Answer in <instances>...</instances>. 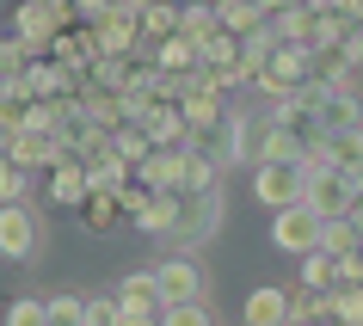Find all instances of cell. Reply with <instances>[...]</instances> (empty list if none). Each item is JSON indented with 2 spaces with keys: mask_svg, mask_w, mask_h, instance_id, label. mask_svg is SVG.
<instances>
[{
  "mask_svg": "<svg viewBox=\"0 0 363 326\" xmlns=\"http://www.w3.org/2000/svg\"><path fill=\"white\" fill-rule=\"evenodd\" d=\"M234 135H240V167H271V160H302L308 167V148L277 123V111H234Z\"/></svg>",
  "mask_w": 363,
  "mask_h": 326,
  "instance_id": "1",
  "label": "cell"
},
{
  "mask_svg": "<svg viewBox=\"0 0 363 326\" xmlns=\"http://www.w3.org/2000/svg\"><path fill=\"white\" fill-rule=\"evenodd\" d=\"M74 25L80 19H74L68 0H19V6H13V38H19L31 56H50L56 38H62V31H74Z\"/></svg>",
  "mask_w": 363,
  "mask_h": 326,
  "instance_id": "2",
  "label": "cell"
},
{
  "mask_svg": "<svg viewBox=\"0 0 363 326\" xmlns=\"http://www.w3.org/2000/svg\"><path fill=\"white\" fill-rule=\"evenodd\" d=\"M308 80H314V56H308V50H296V43H277V56L252 74V93L277 105V99H296Z\"/></svg>",
  "mask_w": 363,
  "mask_h": 326,
  "instance_id": "3",
  "label": "cell"
},
{
  "mask_svg": "<svg viewBox=\"0 0 363 326\" xmlns=\"http://www.w3.org/2000/svg\"><path fill=\"white\" fill-rule=\"evenodd\" d=\"M252 197H259L271 215H284V210H296V203H308V167H302V160H271V167H252Z\"/></svg>",
  "mask_w": 363,
  "mask_h": 326,
  "instance_id": "4",
  "label": "cell"
},
{
  "mask_svg": "<svg viewBox=\"0 0 363 326\" xmlns=\"http://www.w3.org/2000/svg\"><path fill=\"white\" fill-rule=\"evenodd\" d=\"M302 105L314 111L320 135H339V130H363V99L351 93V86H314V80H308V86H302Z\"/></svg>",
  "mask_w": 363,
  "mask_h": 326,
  "instance_id": "5",
  "label": "cell"
},
{
  "mask_svg": "<svg viewBox=\"0 0 363 326\" xmlns=\"http://www.w3.org/2000/svg\"><path fill=\"white\" fill-rule=\"evenodd\" d=\"M43 247V222L31 203H6L0 210V259H13V265H31Z\"/></svg>",
  "mask_w": 363,
  "mask_h": 326,
  "instance_id": "6",
  "label": "cell"
},
{
  "mask_svg": "<svg viewBox=\"0 0 363 326\" xmlns=\"http://www.w3.org/2000/svg\"><path fill=\"white\" fill-rule=\"evenodd\" d=\"M320 215L308 210V203H296V210H284V215H271V247L277 252H289V259H308V252H320Z\"/></svg>",
  "mask_w": 363,
  "mask_h": 326,
  "instance_id": "7",
  "label": "cell"
},
{
  "mask_svg": "<svg viewBox=\"0 0 363 326\" xmlns=\"http://www.w3.org/2000/svg\"><path fill=\"white\" fill-rule=\"evenodd\" d=\"M216 228H222V191H210V197H185L179 228H172V247H179V252H197L203 240H216Z\"/></svg>",
  "mask_w": 363,
  "mask_h": 326,
  "instance_id": "8",
  "label": "cell"
},
{
  "mask_svg": "<svg viewBox=\"0 0 363 326\" xmlns=\"http://www.w3.org/2000/svg\"><path fill=\"white\" fill-rule=\"evenodd\" d=\"M154 283H160V302L167 308H185V302H203V271L191 265V252H172L154 265Z\"/></svg>",
  "mask_w": 363,
  "mask_h": 326,
  "instance_id": "9",
  "label": "cell"
},
{
  "mask_svg": "<svg viewBox=\"0 0 363 326\" xmlns=\"http://www.w3.org/2000/svg\"><path fill=\"white\" fill-rule=\"evenodd\" d=\"M0 154L13 160V167H25V173H38V167H50L56 173L62 167V135H43V130H19L0 142Z\"/></svg>",
  "mask_w": 363,
  "mask_h": 326,
  "instance_id": "10",
  "label": "cell"
},
{
  "mask_svg": "<svg viewBox=\"0 0 363 326\" xmlns=\"http://www.w3.org/2000/svg\"><path fill=\"white\" fill-rule=\"evenodd\" d=\"M308 210L320 215V222H339V215H351V210H357L351 179H345V173H308Z\"/></svg>",
  "mask_w": 363,
  "mask_h": 326,
  "instance_id": "11",
  "label": "cell"
},
{
  "mask_svg": "<svg viewBox=\"0 0 363 326\" xmlns=\"http://www.w3.org/2000/svg\"><path fill=\"white\" fill-rule=\"evenodd\" d=\"M363 167V130L320 135V148L308 154V173H357Z\"/></svg>",
  "mask_w": 363,
  "mask_h": 326,
  "instance_id": "12",
  "label": "cell"
},
{
  "mask_svg": "<svg viewBox=\"0 0 363 326\" xmlns=\"http://www.w3.org/2000/svg\"><path fill=\"white\" fill-rule=\"evenodd\" d=\"M93 31H99V43H105V56H142V50H148V43H142V13H130V6H111Z\"/></svg>",
  "mask_w": 363,
  "mask_h": 326,
  "instance_id": "13",
  "label": "cell"
},
{
  "mask_svg": "<svg viewBox=\"0 0 363 326\" xmlns=\"http://www.w3.org/2000/svg\"><path fill=\"white\" fill-rule=\"evenodd\" d=\"M56 135H62V160H93V154L111 148V130H99L86 111H68Z\"/></svg>",
  "mask_w": 363,
  "mask_h": 326,
  "instance_id": "14",
  "label": "cell"
},
{
  "mask_svg": "<svg viewBox=\"0 0 363 326\" xmlns=\"http://www.w3.org/2000/svg\"><path fill=\"white\" fill-rule=\"evenodd\" d=\"M135 179L148 185V191H179L185 197V148H154L142 167H135Z\"/></svg>",
  "mask_w": 363,
  "mask_h": 326,
  "instance_id": "15",
  "label": "cell"
},
{
  "mask_svg": "<svg viewBox=\"0 0 363 326\" xmlns=\"http://www.w3.org/2000/svg\"><path fill=\"white\" fill-rule=\"evenodd\" d=\"M50 56H56L68 74H86V68L105 56V43H99L93 25H74V31H62V38H56V50H50Z\"/></svg>",
  "mask_w": 363,
  "mask_h": 326,
  "instance_id": "16",
  "label": "cell"
},
{
  "mask_svg": "<svg viewBox=\"0 0 363 326\" xmlns=\"http://www.w3.org/2000/svg\"><path fill=\"white\" fill-rule=\"evenodd\" d=\"M142 130H148L154 148H191V130H185V111L167 105V99H154V111L142 117Z\"/></svg>",
  "mask_w": 363,
  "mask_h": 326,
  "instance_id": "17",
  "label": "cell"
},
{
  "mask_svg": "<svg viewBox=\"0 0 363 326\" xmlns=\"http://www.w3.org/2000/svg\"><path fill=\"white\" fill-rule=\"evenodd\" d=\"M86 197H93V185H86V160H62L56 173H50V203L80 215V203H86Z\"/></svg>",
  "mask_w": 363,
  "mask_h": 326,
  "instance_id": "18",
  "label": "cell"
},
{
  "mask_svg": "<svg viewBox=\"0 0 363 326\" xmlns=\"http://www.w3.org/2000/svg\"><path fill=\"white\" fill-rule=\"evenodd\" d=\"M247 326H289V289H277V283H259L247 296Z\"/></svg>",
  "mask_w": 363,
  "mask_h": 326,
  "instance_id": "19",
  "label": "cell"
},
{
  "mask_svg": "<svg viewBox=\"0 0 363 326\" xmlns=\"http://www.w3.org/2000/svg\"><path fill=\"white\" fill-rule=\"evenodd\" d=\"M130 179H135V167H130V160H123L117 148H105V154H93V160H86V185H93V197L123 191Z\"/></svg>",
  "mask_w": 363,
  "mask_h": 326,
  "instance_id": "20",
  "label": "cell"
},
{
  "mask_svg": "<svg viewBox=\"0 0 363 326\" xmlns=\"http://www.w3.org/2000/svg\"><path fill=\"white\" fill-rule=\"evenodd\" d=\"M117 302H123V314H167V302H160V283H154V271H130V277L117 283Z\"/></svg>",
  "mask_w": 363,
  "mask_h": 326,
  "instance_id": "21",
  "label": "cell"
},
{
  "mask_svg": "<svg viewBox=\"0 0 363 326\" xmlns=\"http://www.w3.org/2000/svg\"><path fill=\"white\" fill-rule=\"evenodd\" d=\"M210 191H222V160L191 142L185 148V197H210Z\"/></svg>",
  "mask_w": 363,
  "mask_h": 326,
  "instance_id": "22",
  "label": "cell"
},
{
  "mask_svg": "<svg viewBox=\"0 0 363 326\" xmlns=\"http://www.w3.org/2000/svg\"><path fill=\"white\" fill-rule=\"evenodd\" d=\"M179 38L203 50L210 38H222V13H216L210 0H191V6H179Z\"/></svg>",
  "mask_w": 363,
  "mask_h": 326,
  "instance_id": "23",
  "label": "cell"
},
{
  "mask_svg": "<svg viewBox=\"0 0 363 326\" xmlns=\"http://www.w3.org/2000/svg\"><path fill=\"white\" fill-rule=\"evenodd\" d=\"M179 210H185V197H179V191H154V203L135 215V228H142V234H160V240H172V228H179Z\"/></svg>",
  "mask_w": 363,
  "mask_h": 326,
  "instance_id": "24",
  "label": "cell"
},
{
  "mask_svg": "<svg viewBox=\"0 0 363 326\" xmlns=\"http://www.w3.org/2000/svg\"><path fill=\"white\" fill-rule=\"evenodd\" d=\"M197 62H203V50H197V43H185V38H167L160 50H154V68H160V74H172V80L197 74Z\"/></svg>",
  "mask_w": 363,
  "mask_h": 326,
  "instance_id": "25",
  "label": "cell"
},
{
  "mask_svg": "<svg viewBox=\"0 0 363 326\" xmlns=\"http://www.w3.org/2000/svg\"><path fill=\"white\" fill-rule=\"evenodd\" d=\"M117 222H123V203H117V191L86 197V203H80V228H86V234H111Z\"/></svg>",
  "mask_w": 363,
  "mask_h": 326,
  "instance_id": "26",
  "label": "cell"
},
{
  "mask_svg": "<svg viewBox=\"0 0 363 326\" xmlns=\"http://www.w3.org/2000/svg\"><path fill=\"white\" fill-rule=\"evenodd\" d=\"M167 38H179V6H167V0H154L148 13H142V43H148V50H160Z\"/></svg>",
  "mask_w": 363,
  "mask_h": 326,
  "instance_id": "27",
  "label": "cell"
},
{
  "mask_svg": "<svg viewBox=\"0 0 363 326\" xmlns=\"http://www.w3.org/2000/svg\"><path fill=\"white\" fill-rule=\"evenodd\" d=\"M130 68H135V56H99L93 68H86V80H93L99 93H123V86H130Z\"/></svg>",
  "mask_w": 363,
  "mask_h": 326,
  "instance_id": "28",
  "label": "cell"
},
{
  "mask_svg": "<svg viewBox=\"0 0 363 326\" xmlns=\"http://www.w3.org/2000/svg\"><path fill=\"white\" fill-rule=\"evenodd\" d=\"M296 289L333 296V289H339V259H326V252H308V259H302V283H296Z\"/></svg>",
  "mask_w": 363,
  "mask_h": 326,
  "instance_id": "29",
  "label": "cell"
},
{
  "mask_svg": "<svg viewBox=\"0 0 363 326\" xmlns=\"http://www.w3.org/2000/svg\"><path fill=\"white\" fill-rule=\"evenodd\" d=\"M320 252H326V259H351V252H363V234L351 228V215H339V222H326V228H320Z\"/></svg>",
  "mask_w": 363,
  "mask_h": 326,
  "instance_id": "30",
  "label": "cell"
},
{
  "mask_svg": "<svg viewBox=\"0 0 363 326\" xmlns=\"http://www.w3.org/2000/svg\"><path fill=\"white\" fill-rule=\"evenodd\" d=\"M216 13H222V31H228V38H240V43H247L252 31H259V25H271L265 13L252 6V0H240V6H216Z\"/></svg>",
  "mask_w": 363,
  "mask_h": 326,
  "instance_id": "31",
  "label": "cell"
},
{
  "mask_svg": "<svg viewBox=\"0 0 363 326\" xmlns=\"http://www.w3.org/2000/svg\"><path fill=\"white\" fill-rule=\"evenodd\" d=\"M289 326H333V320H326V296H314V289H289Z\"/></svg>",
  "mask_w": 363,
  "mask_h": 326,
  "instance_id": "32",
  "label": "cell"
},
{
  "mask_svg": "<svg viewBox=\"0 0 363 326\" xmlns=\"http://www.w3.org/2000/svg\"><path fill=\"white\" fill-rule=\"evenodd\" d=\"M326 320L333 326H363V289H333L326 296Z\"/></svg>",
  "mask_w": 363,
  "mask_h": 326,
  "instance_id": "33",
  "label": "cell"
},
{
  "mask_svg": "<svg viewBox=\"0 0 363 326\" xmlns=\"http://www.w3.org/2000/svg\"><path fill=\"white\" fill-rule=\"evenodd\" d=\"M111 148L123 154L130 167H142V160H148V154H154V142H148V130H142V123H123V130L111 135Z\"/></svg>",
  "mask_w": 363,
  "mask_h": 326,
  "instance_id": "34",
  "label": "cell"
},
{
  "mask_svg": "<svg viewBox=\"0 0 363 326\" xmlns=\"http://www.w3.org/2000/svg\"><path fill=\"white\" fill-rule=\"evenodd\" d=\"M31 62H38V56H31L19 38H0V80H25V74H31Z\"/></svg>",
  "mask_w": 363,
  "mask_h": 326,
  "instance_id": "35",
  "label": "cell"
},
{
  "mask_svg": "<svg viewBox=\"0 0 363 326\" xmlns=\"http://www.w3.org/2000/svg\"><path fill=\"white\" fill-rule=\"evenodd\" d=\"M50 320H56V326H86V296L56 289V296H50Z\"/></svg>",
  "mask_w": 363,
  "mask_h": 326,
  "instance_id": "36",
  "label": "cell"
},
{
  "mask_svg": "<svg viewBox=\"0 0 363 326\" xmlns=\"http://www.w3.org/2000/svg\"><path fill=\"white\" fill-rule=\"evenodd\" d=\"M6 326H56V320H50V302L19 296V302H6Z\"/></svg>",
  "mask_w": 363,
  "mask_h": 326,
  "instance_id": "37",
  "label": "cell"
},
{
  "mask_svg": "<svg viewBox=\"0 0 363 326\" xmlns=\"http://www.w3.org/2000/svg\"><path fill=\"white\" fill-rule=\"evenodd\" d=\"M271 25H277V38H284V43L308 50V31H314V13H308V6H296V13H284V19H271Z\"/></svg>",
  "mask_w": 363,
  "mask_h": 326,
  "instance_id": "38",
  "label": "cell"
},
{
  "mask_svg": "<svg viewBox=\"0 0 363 326\" xmlns=\"http://www.w3.org/2000/svg\"><path fill=\"white\" fill-rule=\"evenodd\" d=\"M25 167H13V160H6V154H0V210H6V203H25Z\"/></svg>",
  "mask_w": 363,
  "mask_h": 326,
  "instance_id": "39",
  "label": "cell"
},
{
  "mask_svg": "<svg viewBox=\"0 0 363 326\" xmlns=\"http://www.w3.org/2000/svg\"><path fill=\"white\" fill-rule=\"evenodd\" d=\"M117 320H123L117 289H111V296H86V326H117Z\"/></svg>",
  "mask_w": 363,
  "mask_h": 326,
  "instance_id": "40",
  "label": "cell"
},
{
  "mask_svg": "<svg viewBox=\"0 0 363 326\" xmlns=\"http://www.w3.org/2000/svg\"><path fill=\"white\" fill-rule=\"evenodd\" d=\"M160 326H216V320H210V308H203V302H185V308H167Z\"/></svg>",
  "mask_w": 363,
  "mask_h": 326,
  "instance_id": "41",
  "label": "cell"
},
{
  "mask_svg": "<svg viewBox=\"0 0 363 326\" xmlns=\"http://www.w3.org/2000/svg\"><path fill=\"white\" fill-rule=\"evenodd\" d=\"M117 203H123V215H130V222H135V215H142V210H148V203H154V191H148V185H142V179H130V185L117 191Z\"/></svg>",
  "mask_w": 363,
  "mask_h": 326,
  "instance_id": "42",
  "label": "cell"
},
{
  "mask_svg": "<svg viewBox=\"0 0 363 326\" xmlns=\"http://www.w3.org/2000/svg\"><path fill=\"white\" fill-rule=\"evenodd\" d=\"M265 19H284V13H296V6H308V0H252Z\"/></svg>",
  "mask_w": 363,
  "mask_h": 326,
  "instance_id": "43",
  "label": "cell"
},
{
  "mask_svg": "<svg viewBox=\"0 0 363 326\" xmlns=\"http://www.w3.org/2000/svg\"><path fill=\"white\" fill-rule=\"evenodd\" d=\"M345 50H351V62H357V68H363V25H357V31H351V38H345Z\"/></svg>",
  "mask_w": 363,
  "mask_h": 326,
  "instance_id": "44",
  "label": "cell"
},
{
  "mask_svg": "<svg viewBox=\"0 0 363 326\" xmlns=\"http://www.w3.org/2000/svg\"><path fill=\"white\" fill-rule=\"evenodd\" d=\"M117 326H160V314H123Z\"/></svg>",
  "mask_w": 363,
  "mask_h": 326,
  "instance_id": "45",
  "label": "cell"
},
{
  "mask_svg": "<svg viewBox=\"0 0 363 326\" xmlns=\"http://www.w3.org/2000/svg\"><path fill=\"white\" fill-rule=\"evenodd\" d=\"M308 13H339V0H308Z\"/></svg>",
  "mask_w": 363,
  "mask_h": 326,
  "instance_id": "46",
  "label": "cell"
},
{
  "mask_svg": "<svg viewBox=\"0 0 363 326\" xmlns=\"http://www.w3.org/2000/svg\"><path fill=\"white\" fill-rule=\"evenodd\" d=\"M345 179H351V191H357V203H363V167H357V173H345Z\"/></svg>",
  "mask_w": 363,
  "mask_h": 326,
  "instance_id": "47",
  "label": "cell"
},
{
  "mask_svg": "<svg viewBox=\"0 0 363 326\" xmlns=\"http://www.w3.org/2000/svg\"><path fill=\"white\" fill-rule=\"evenodd\" d=\"M117 6H130V13H148L154 0H117Z\"/></svg>",
  "mask_w": 363,
  "mask_h": 326,
  "instance_id": "48",
  "label": "cell"
},
{
  "mask_svg": "<svg viewBox=\"0 0 363 326\" xmlns=\"http://www.w3.org/2000/svg\"><path fill=\"white\" fill-rule=\"evenodd\" d=\"M351 228H357V234H363V203H357V210H351Z\"/></svg>",
  "mask_w": 363,
  "mask_h": 326,
  "instance_id": "49",
  "label": "cell"
},
{
  "mask_svg": "<svg viewBox=\"0 0 363 326\" xmlns=\"http://www.w3.org/2000/svg\"><path fill=\"white\" fill-rule=\"evenodd\" d=\"M210 6H240V0H210Z\"/></svg>",
  "mask_w": 363,
  "mask_h": 326,
  "instance_id": "50",
  "label": "cell"
},
{
  "mask_svg": "<svg viewBox=\"0 0 363 326\" xmlns=\"http://www.w3.org/2000/svg\"><path fill=\"white\" fill-rule=\"evenodd\" d=\"M0 86H6V80H0Z\"/></svg>",
  "mask_w": 363,
  "mask_h": 326,
  "instance_id": "51",
  "label": "cell"
}]
</instances>
